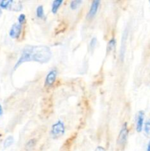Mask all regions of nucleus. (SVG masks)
<instances>
[{
	"instance_id": "nucleus-7",
	"label": "nucleus",
	"mask_w": 150,
	"mask_h": 151,
	"mask_svg": "<svg viewBox=\"0 0 150 151\" xmlns=\"http://www.w3.org/2000/svg\"><path fill=\"white\" fill-rule=\"evenodd\" d=\"M144 112L143 111H140L138 113L136 117V130L138 132H141L142 131L143 125H144Z\"/></svg>"
},
{
	"instance_id": "nucleus-1",
	"label": "nucleus",
	"mask_w": 150,
	"mask_h": 151,
	"mask_svg": "<svg viewBox=\"0 0 150 151\" xmlns=\"http://www.w3.org/2000/svg\"><path fill=\"white\" fill-rule=\"evenodd\" d=\"M51 58V51L47 46L28 45L21 51L19 60L16 62L14 69H17L25 62L35 61L40 63H45L49 61Z\"/></svg>"
},
{
	"instance_id": "nucleus-12",
	"label": "nucleus",
	"mask_w": 150,
	"mask_h": 151,
	"mask_svg": "<svg viewBox=\"0 0 150 151\" xmlns=\"http://www.w3.org/2000/svg\"><path fill=\"white\" fill-rule=\"evenodd\" d=\"M82 1L81 0H73L70 4L71 8L73 9V10H75L77 7H79V6L82 4Z\"/></svg>"
},
{
	"instance_id": "nucleus-14",
	"label": "nucleus",
	"mask_w": 150,
	"mask_h": 151,
	"mask_svg": "<svg viewBox=\"0 0 150 151\" xmlns=\"http://www.w3.org/2000/svg\"><path fill=\"white\" fill-rule=\"evenodd\" d=\"M144 131L146 134V135L150 137V119H149L146 122L145 125H144Z\"/></svg>"
},
{
	"instance_id": "nucleus-17",
	"label": "nucleus",
	"mask_w": 150,
	"mask_h": 151,
	"mask_svg": "<svg viewBox=\"0 0 150 151\" xmlns=\"http://www.w3.org/2000/svg\"><path fill=\"white\" fill-rule=\"evenodd\" d=\"M95 151H106V150L102 147H97Z\"/></svg>"
},
{
	"instance_id": "nucleus-9",
	"label": "nucleus",
	"mask_w": 150,
	"mask_h": 151,
	"mask_svg": "<svg viewBox=\"0 0 150 151\" xmlns=\"http://www.w3.org/2000/svg\"><path fill=\"white\" fill-rule=\"evenodd\" d=\"M12 3H13L12 0H2L0 1V7L4 9H10Z\"/></svg>"
},
{
	"instance_id": "nucleus-13",
	"label": "nucleus",
	"mask_w": 150,
	"mask_h": 151,
	"mask_svg": "<svg viewBox=\"0 0 150 151\" xmlns=\"http://www.w3.org/2000/svg\"><path fill=\"white\" fill-rule=\"evenodd\" d=\"M13 143V137L10 136V137H7L4 142V147H8L10 145H12V144Z\"/></svg>"
},
{
	"instance_id": "nucleus-2",
	"label": "nucleus",
	"mask_w": 150,
	"mask_h": 151,
	"mask_svg": "<svg viewBox=\"0 0 150 151\" xmlns=\"http://www.w3.org/2000/svg\"><path fill=\"white\" fill-rule=\"evenodd\" d=\"M65 132V126L64 123L61 121H58L55 124L52 125L51 130V137L54 139L59 138L61 137Z\"/></svg>"
},
{
	"instance_id": "nucleus-8",
	"label": "nucleus",
	"mask_w": 150,
	"mask_h": 151,
	"mask_svg": "<svg viewBox=\"0 0 150 151\" xmlns=\"http://www.w3.org/2000/svg\"><path fill=\"white\" fill-rule=\"evenodd\" d=\"M63 3V0H54L52 3V5H51V12H52L54 14H55L56 13L58 10L59 7H60V4Z\"/></svg>"
},
{
	"instance_id": "nucleus-16",
	"label": "nucleus",
	"mask_w": 150,
	"mask_h": 151,
	"mask_svg": "<svg viewBox=\"0 0 150 151\" xmlns=\"http://www.w3.org/2000/svg\"><path fill=\"white\" fill-rule=\"evenodd\" d=\"M96 43H97L96 38H93L92 39H91V43H90V48H91V50H93V49L95 48L96 44Z\"/></svg>"
},
{
	"instance_id": "nucleus-5",
	"label": "nucleus",
	"mask_w": 150,
	"mask_h": 151,
	"mask_svg": "<svg viewBox=\"0 0 150 151\" xmlns=\"http://www.w3.org/2000/svg\"><path fill=\"white\" fill-rule=\"evenodd\" d=\"M57 72L56 69H52V70L50 71L46 75V78L45 80V86H50L52 85L53 83L55 81L56 78H57Z\"/></svg>"
},
{
	"instance_id": "nucleus-11",
	"label": "nucleus",
	"mask_w": 150,
	"mask_h": 151,
	"mask_svg": "<svg viewBox=\"0 0 150 151\" xmlns=\"http://www.w3.org/2000/svg\"><path fill=\"white\" fill-rule=\"evenodd\" d=\"M36 16L37 17L39 18V19H44V17H45V15H44V7H43L42 5H40L37 7Z\"/></svg>"
},
{
	"instance_id": "nucleus-3",
	"label": "nucleus",
	"mask_w": 150,
	"mask_h": 151,
	"mask_svg": "<svg viewBox=\"0 0 150 151\" xmlns=\"http://www.w3.org/2000/svg\"><path fill=\"white\" fill-rule=\"evenodd\" d=\"M128 133H129V131H128L127 124L125 122L123 125V126H122L120 133L119 134V137H118L117 139L118 145L121 146V147H123L126 144V140H127Z\"/></svg>"
},
{
	"instance_id": "nucleus-6",
	"label": "nucleus",
	"mask_w": 150,
	"mask_h": 151,
	"mask_svg": "<svg viewBox=\"0 0 150 151\" xmlns=\"http://www.w3.org/2000/svg\"><path fill=\"white\" fill-rule=\"evenodd\" d=\"M99 4V0H94V1H93L91 7H90L89 12H88V15H87V17H88V19H93V18L95 16V15L97 13V10H98Z\"/></svg>"
},
{
	"instance_id": "nucleus-19",
	"label": "nucleus",
	"mask_w": 150,
	"mask_h": 151,
	"mask_svg": "<svg viewBox=\"0 0 150 151\" xmlns=\"http://www.w3.org/2000/svg\"><path fill=\"white\" fill-rule=\"evenodd\" d=\"M2 114V107H1V106L0 105V116Z\"/></svg>"
},
{
	"instance_id": "nucleus-4",
	"label": "nucleus",
	"mask_w": 150,
	"mask_h": 151,
	"mask_svg": "<svg viewBox=\"0 0 150 151\" xmlns=\"http://www.w3.org/2000/svg\"><path fill=\"white\" fill-rule=\"evenodd\" d=\"M22 25L19 23L13 24L10 30V36L13 38H18L21 32Z\"/></svg>"
},
{
	"instance_id": "nucleus-10",
	"label": "nucleus",
	"mask_w": 150,
	"mask_h": 151,
	"mask_svg": "<svg viewBox=\"0 0 150 151\" xmlns=\"http://www.w3.org/2000/svg\"><path fill=\"white\" fill-rule=\"evenodd\" d=\"M116 41L114 38L110 39L107 45V52H111L112 50L115 48V47H116Z\"/></svg>"
},
{
	"instance_id": "nucleus-18",
	"label": "nucleus",
	"mask_w": 150,
	"mask_h": 151,
	"mask_svg": "<svg viewBox=\"0 0 150 151\" xmlns=\"http://www.w3.org/2000/svg\"><path fill=\"white\" fill-rule=\"evenodd\" d=\"M146 151H150V141L149 142L148 145H147V149H146Z\"/></svg>"
},
{
	"instance_id": "nucleus-15",
	"label": "nucleus",
	"mask_w": 150,
	"mask_h": 151,
	"mask_svg": "<svg viewBox=\"0 0 150 151\" xmlns=\"http://www.w3.org/2000/svg\"><path fill=\"white\" fill-rule=\"evenodd\" d=\"M18 21H19V23L20 24H23L25 22V21H26V16H25V15L23 14V13L20 14V16H19V19H18Z\"/></svg>"
}]
</instances>
